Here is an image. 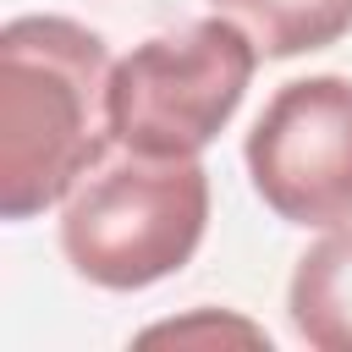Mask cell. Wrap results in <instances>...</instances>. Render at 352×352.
<instances>
[{"label": "cell", "instance_id": "1", "mask_svg": "<svg viewBox=\"0 0 352 352\" xmlns=\"http://www.w3.org/2000/svg\"><path fill=\"white\" fill-rule=\"evenodd\" d=\"M110 50L72 16H11L0 28V214L33 220L116 148Z\"/></svg>", "mask_w": 352, "mask_h": 352}, {"label": "cell", "instance_id": "2", "mask_svg": "<svg viewBox=\"0 0 352 352\" xmlns=\"http://www.w3.org/2000/svg\"><path fill=\"white\" fill-rule=\"evenodd\" d=\"M209 231V170L116 148L60 204L66 264L104 292H143L176 275Z\"/></svg>", "mask_w": 352, "mask_h": 352}, {"label": "cell", "instance_id": "3", "mask_svg": "<svg viewBox=\"0 0 352 352\" xmlns=\"http://www.w3.org/2000/svg\"><path fill=\"white\" fill-rule=\"evenodd\" d=\"M258 44L231 16H204L132 44L110 66V138L132 154L192 160L248 99Z\"/></svg>", "mask_w": 352, "mask_h": 352}, {"label": "cell", "instance_id": "4", "mask_svg": "<svg viewBox=\"0 0 352 352\" xmlns=\"http://www.w3.org/2000/svg\"><path fill=\"white\" fill-rule=\"evenodd\" d=\"M253 192L286 226L352 220V77L319 72L280 82L242 143Z\"/></svg>", "mask_w": 352, "mask_h": 352}, {"label": "cell", "instance_id": "5", "mask_svg": "<svg viewBox=\"0 0 352 352\" xmlns=\"http://www.w3.org/2000/svg\"><path fill=\"white\" fill-rule=\"evenodd\" d=\"M286 314L314 352H352V220L330 226L297 258Z\"/></svg>", "mask_w": 352, "mask_h": 352}, {"label": "cell", "instance_id": "6", "mask_svg": "<svg viewBox=\"0 0 352 352\" xmlns=\"http://www.w3.org/2000/svg\"><path fill=\"white\" fill-rule=\"evenodd\" d=\"M231 16L264 60H292L308 50H330L352 33V0H209Z\"/></svg>", "mask_w": 352, "mask_h": 352}, {"label": "cell", "instance_id": "7", "mask_svg": "<svg viewBox=\"0 0 352 352\" xmlns=\"http://www.w3.org/2000/svg\"><path fill=\"white\" fill-rule=\"evenodd\" d=\"M138 341H248V346H270V336L236 314H192V319H170V324H148Z\"/></svg>", "mask_w": 352, "mask_h": 352}]
</instances>
